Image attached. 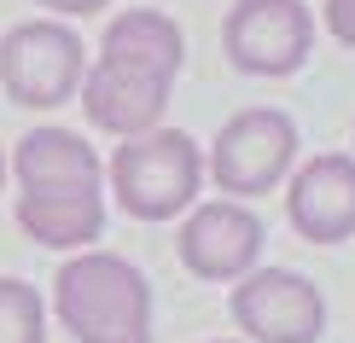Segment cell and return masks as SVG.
<instances>
[{"label": "cell", "mask_w": 355, "mask_h": 343, "mask_svg": "<svg viewBox=\"0 0 355 343\" xmlns=\"http://www.w3.org/2000/svg\"><path fill=\"white\" fill-rule=\"evenodd\" d=\"M53 315L70 343H152V279L116 250H76L53 274Z\"/></svg>", "instance_id": "cell-1"}, {"label": "cell", "mask_w": 355, "mask_h": 343, "mask_svg": "<svg viewBox=\"0 0 355 343\" xmlns=\"http://www.w3.org/2000/svg\"><path fill=\"white\" fill-rule=\"evenodd\" d=\"M111 198L135 221H175L204 192V152L187 128H146L135 140H116L105 163Z\"/></svg>", "instance_id": "cell-2"}, {"label": "cell", "mask_w": 355, "mask_h": 343, "mask_svg": "<svg viewBox=\"0 0 355 343\" xmlns=\"http://www.w3.org/2000/svg\"><path fill=\"white\" fill-rule=\"evenodd\" d=\"M87 47L64 18H24L0 35V94L24 111H53L76 99Z\"/></svg>", "instance_id": "cell-3"}, {"label": "cell", "mask_w": 355, "mask_h": 343, "mask_svg": "<svg viewBox=\"0 0 355 343\" xmlns=\"http://www.w3.org/2000/svg\"><path fill=\"white\" fill-rule=\"evenodd\" d=\"M291 163H297V123L274 105H250V111H233L216 128L204 169H210L221 198L250 204V198H262V192H274L286 181Z\"/></svg>", "instance_id": "cell-4"}, {"label": "cell", "mask_w": 355, "mask_h": 343, "mask_svg": "<svg viewBox=\"0 0 355 343\" xmlns=\"http://www.w3.org/2000/svg\"><path fill=\"white\" fill-rule=\"evenodd\" d=\"M227 315L245 343H315L327 332V297L297 267H250L233 279Z\"/></svg>", "instance_id": "cell-5"}, {"label": "cell", "mask_w": 355, "mask_h": 343, "mask_svg": "<svg viewBox=\"0 0 355 343\" xmlns=\"http://www.w3.org/2000/svg\"><path fill=\"white\" fill-rule=\"evenodd\" d=\"M221 47L245 76H291L315 53V12L303 0H233Z\"/></svg>", "instance_id": "cell-6"}, {"label": "cell", "mask_w": 355, "mask_h": 343, "mask_svg": "<svg viewBox=\"0 0 355 343\" xmlns=\"http://www.w3.org/2000/svg\"><path fill=\"white\" fill-rule=\"evenodd\" d=\"M169 87H175L169 70H152V64H135V58L99 53L94 64H87L76 99H82V116L99 134H111V140H135V134H146V128H164Z\"/></svg>", "instance_id": "cell-7"}, {"label": "cell", "mask_w": 355, "mask_h": 343, "mask_svg": "<svg viewBox=\"0 0 355 343\" xmlns=\"http://www.w3.org/2000/svg\"><path fill=\"white\" fill-rule=\"evenodd\" d=\"M262 221L250 204L239 198H210L192 204L181 233H175V250H181V267L192 279H210V285H233L250 267L262 262Z\"/></svg>", "instance_id": "cell-8"}, {"label": "cell", "mask_w": 355, "mask_h": 343, "mask_svg": "<svg viewBox=\"0 0 355 343\" xmlns=\"http://www.w3.org/2000/svg\"><path fill=\"white\" fill-rule=\"evenodd\" d=\"M286 216L309 245L355 238V157H344V152L309 157L286 186Z\"/></svg>", "instance_id": "cell-9"}, {"label": "cell", "mask_w": 355, "mask_h": 343, "mask_svg": "<svg viewBox=\"0 0 355 343\" xmlns=\"http://www.w3.org/2000/svg\"><path fill=\"white\" fill-rule=\"evenodd\" d=\"M18 227L47 250H94V238L105 233V186H41L18 192Z\"/></svg>", "instance_id": "cell-10"}, {"label": "cell", "mask_w": 355, "mask_h": 343, "mask_svg": "<svg viewBox=\"0 0 355 343\" xmlns=\"http://www.w3.org/2000/svg\"><path fill=\"white\" fill-rule=\"evenodd\" d=\"M6 175L18 181V192H41V186H105V157L70 128H29L18 146L6 152Z\"/></svg>", "instance_id": "cell-11"}, {"label": "cell", "mask_w": 355, "mask_h": 343, "mask_svg": "<svg viewBox=\"0 0 355 343\" xmlns=\"http://www.w3.org/2000/svg\"><path fill=\"white\" fill-rule=\"evenodd\" d=\"M99 53L135 58V64H152V70L181 76V64H187V35H181V24H175L169 12H157V6H128V12H116V18L105 24Z\"/></svg>", "instance_id": "cell-12"}, {"label": "cell", "mask_w": 355, "mask_h": 343, "mask_svg": "<svg viewBox=\"0 0 355 343\" xmlns=\"http://www.w3.org/2000/svg\"><path fill=\"white\" fill-rule=\"evenodd\" d=\"M0 343H47V303L12 274H0Z\"/></svg>", "instance_id": "cell-13"}, {"label": "cell", "mask_w": 355, "mask_h": 343, "mask_svg": "<svg viewBox=\"0 0 355 343\" xmlns=\"http://www.w3.org/2000/svg\"><path fill=\"white\" fill-rule=\"evenodd\" d=\"M29 6H41V18H94L111 0H29Z\"/></svg>", "instance_id": "cell-14"}, {"label": "cell", "mask_w": 355, "mask_h": 343, "mask_svg": "<svg viewBox=\"0 0 355 343\" xmlns=\"http://www.w3.org/2000/svg\"><path fill=\"white\" fill-rule=\"evenodd\" d=\"M320 12H327V29H332V35L344 41V47H355V0H327Z\"/></svg>", "instance_id": "cell-15"}, {"label": "cell", "mask_w": 355, "mask_h": 343, "mask_svg": "<svg viewBox=\"0 0 355 343\" xmlns=\"http://www.w3.org/2000/svg\"><path fill=\"white\" fill-rule=\"evenodd\" d=\"M6 181H12V175H6V146H0V192H6Z\"/></svg>", "instance_id": "cell-16"}, {"label": "cell", "mask_w": 355, "mask_h": 343, "mask_svg": "<svg viewBox=\"0 0 355 343\" xmlns=\"http://www.w3.org/2000/svg\"><path fill=\"white\" fill-rule=\"evenodd\" d=\"M216 343H245V337H216Z\"/></svg>", "instance_id": "cell-17"}]
</instances>
